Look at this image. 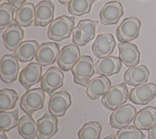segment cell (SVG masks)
<instances>
[{
    "label": "cell",
    "instance_id": "cell-2",
    "mask_svg": "<svg viewBox=\"0 0 156 139\" xmlns=\"http://www.w3.org/2000/svg\"><path fill=\"white\" fill-rule=\"evenodd\" d=\"M129 96V91L126 83L112 85L101 98V103L110 110H115L126 102Z\"/></svg>",
    "mask_w": 156,
    "mask_h": 139
},
{
    "label": "cell",
    "instance_id": "cell-13",
    "mask_svg": "<svg viewBox=\"0 0 156 139\" xmlns=\"http://www.w3.org/2000/svg\"><path fill=\"white\" fill-rule=\"evenodd\" d=\"M115 45L116 41L112 34H101L93 43L91 50L96 57L101 59L109 56L113 52Z\"/></svg>",
    "mask_w": 156,
    "mask_h": 139
},
{
    "label": "cell",
    "instance_id": "cell-31",
    "mask_svg": "<svg viewBox=\"0 0 156 139\" xmlns=\"http://www.w3.org/2000/svg\"><path fill=\"white\" fill-rule=\"evenodd\" d=\"M94 1L95 0H71L68 4V10L70 14L77 16L88 13Z\"/></svg>",
    "mask_w": 156,
    "mask_h": 139
},
{
    "label": "cell",
    "instance_id": "cell-11",
    "mask_svg": "<svg viewBox=\"0 0 156 139\" xmlns=\"http://www.w3.org/2000/svg\"><path fill=\"white\" fill-rule=\"evenodd\" d=\"M80 58L79 49L77 45L70 44L61 49L57 58L59 68L65 71L71 70Z\"/></svg>",
    "mask_w": 156,
    "mask_h": 139
},
{
    "label": "cell",
    "instance_id": "cell-17",
    "mask_svg": "<svg viewBox=\"0 0 156 139\" xmlns=\"http://www.w3.org/2000/svg\"><path fill=\"white\" fill-rule=\"evenodd\" d=\"M41 65L38 63L31 62L27 65L20 73L19 82L26 89L40 82L41 78Z\"/></svg>",
    "mask_w": 156,
    "mask_h": 139
},
{
    "label": "cell",
    "instance_id": "cell-3",
    "mask_svg": "<svg viewBox=\"0 0 156 139\" xmlns=\"http://www.w3.org/2000/svg\"><path fill=\"white\" fill-rule=\"evenodd\" d=\"M75 83L87 87L90 77L94 72L93 60L89 55H82L71 69Z\"/></svg>",
    "mask_w": 156,
    "mask_h": 139
},
{
    "label": "cell",
    "instance_id": "cell-35",
    "mask_svg": "<svg viewBox=\"0 0 156 139\" xmlns=\"http://www.w3.org/2000/svg\"><path fill=\"white\" fill-rule=\"evenodd\" d=\"M26 1V0H8V2L10 4L13 5L15 7L20 8L24 4V2Z\"/></svg>",
    "mask_w": 156,
    "mask_h": 139
},
{
    "label": "cell",
    "instance_id": "cell-25",
    "mask_svg": "<svg viewBox=\"0 0 156 139\" xmlns=\"http://www.w3.org/2000/svg\"><path fill=\"white\" fill-rule=\"evenodd\" d=\"M39 48V45L36 41L26 40L21 42L15 51L13 55L22 62L31 61L36 55Z\"/></svg>",
    "mask_w": 156,
    "mask_h": 139
},
{
    "label": "cell",
    "instance_id": "cell-26",
    "mask_svg": "<svg viewBox=\"0 0 156 139\" xmlns=\"http://www.w3.org/2000/svg\"><path fill=\"white\" fill-rule=\"evenodd\" d=\"M35 19V11L34 4L26 2L16 10L14 20L20 26L27 27L30 26Z\"/></svg>",
    "mask_w": 156,
    "mask_h": 139
},
{
    "label": "cell",
    "instance_id": "cell-14",
    "mask_svg": "<svg viewBox=\"0 0 156 139\" xmlns=\"http://www.w3.org/2000/svg\"><path fill=\"white\" fill-rule=\"evenodd\" d=\"M37 124L38 139H50L58 131V119L51 113H45Z\"/></svg>",
    "mask_w": 156,
    "mask_h": 139
},
{
    "label": "cell",
    "instance_id": "cell-34",
    "mask_svg": "<svg viewBox=\"0 0 156 139\" xmlns=\"http://www.w3.org/2000/svg\"><path fill=\"white\" fill-rule=\"evenodd\" d=\"M147 139H156V124L148 130Z\"/></svg>",
    "mask_w": 156,
    "mask_h": 139
},
{
    "label": "cell",
    "instance_id": "cell-22",
    "mask_svg": "<svg viewBox=\"0 0 156 139\" xmlns=\"http://www.w3.org/2000/svg\"><path fill=\"white\" fill-rule=\"evenodd\" d=\"M111 82L106 76H99L91 79L87 85L86 93L92 100L104 95L109 90Z\"/></svg>",
    "mask_w": 156,
    "mask_h": 139
},
{
    "label": "cell",
    "instance_id": "cell-23",
    "mask_svg": "<svg viewBox=\"0 0 156 139\" xmlns=\"http://www.w3.org/2000/svg\"><path fill=\"white\" fill-rule=\"evenodd\" d=\"M156 124V107L147 106L140 110L136 114L133 124L140 130H149Z\"/></svg>",
    "mask_w": 156,
    "mask_h": 139
},
{
    "label": "cell",
    "instance_id": "cell-20",
    "mask_svg": "<svg viewBox=\"0 0 156 139\" xmlns=\"http://www.w3.org/2000/svg\"><path fill=\"white\" fill-rule=\"evenodd\" d=\"M122 66L119 57L109 55L99 59L94 64V72L101 76H110L119 72Z\"/></svg>",
    "mask_w": 156,
    "mask_h": 139
},
{
    "label": "cell",
    "instance_id": "cell-8",
    "mask_svg": "<svg viewBox=\"0 0 156 139\" xmlns=\"http://www.w3.org/2000/svg\"><path fill=\"white\" fill-rule=\"evenodd\" d=\"M156 96V85L154 83H144L131 89L129 98L135 104L146 105Z\"/></svg>",
    "mask_w": 156,
    "mask_h": 139
},
{
    "label": "cell",
    "instance_id": "cell-37",
    "mask_svg": "<svg viewBox=\"0 0 156 139\" xmlns=\"http://www.w3.org/2000/svg\"><path fill=\"white\" fill-rule=\"evenodd\" d=\"M58 1L59 2H60L63 5H68L71 1V0H58Z\"/></svg>",
    "mask_w": 156,
    "mask_h": 139
},
{
    "label": "cell",
    "instance_id": "cell-32",
    "mask_svg": "<svg viewBox=\"0 0 156 139\" xmlns=\"http://www.w3.org/2000/svg\"><path fill=\"white\" fill-rule=\"evenodd\" d=\"M16 7L9 3H2L0 5V29L8 26L13 20Z\"/></svg>",
    "mask_w": 156,
    "mask_h": 139
},
{
    "label": "cell",
    "instance_id": "cell-30",
    "mask_svg": "<svg viewBox=\"0 0 156 139\" xmlns=\"http://www.w3.org/2000/svg\"><path fill=\"white\" fill-rule=\"evenodd\" d=\"M18 109L11 112H0V130L4 132L9 131L18 125Z\"/></svg>",
    "mask_w": 156,
    "mask_h": 139
},
{
    "label": "cell",
    "instance_id": "cell-21",
    "mask_svg": "<svg viewBox=\"0 0 156 139\" xmlns=\"http://www.w3.org/2000/svg\"><path fill=\"white\" fill-rule=\"evenodd\" d=\"M35 19L34 25L46 26L52 21L54 16V5L50 0L41 1L35 7Z\"/></svg>",
    "mask_w": 156,
    "mask_h": 139
},
{
    "label": "cell",
    "instance_id": "cell-6",
    "mask_svg": "<svg viewBox=\"0 0 156 139\" xmlns=\"http://www.w3.org/2000/svg\"><path fill=\"white\" fill-rule=\"evenodd\" d=\"M141 22L138 18H126L116 29V37L121 42H129L138 37Z\"/></svg>",
    "mask_w": 156,
    "mask_h": 139
},
{
    "label": "cell",
    "instance_id": "cell-1",
    "mask_svg": "<svg viewBox=\"0 0 156 139\" xmlns=\"http://www.w3.org/2000/svg\"><path fill=\"white\" fill-rule=\"evenodd\" d=\"M74 17L63 15L54 20L49 26L48 37L54 41H60L70 37L74 26Z\"/></svg>",
    "mask_w": 156,
    "mask_h": 139
},
{
    "label": "cell",
    "instance_id": "cell-28",
    "mask_svg": "<svg viewBox=\"0 0 156 139\" xmlns=\"http://www.w3.org/2000/svg\"><path fill=\"white\" fill-rule=\"evenodd\" d=\"M102 125L98 121L85 123L77 133L79 139H99Z\"/></svg>",
    "mask_w": 156,
    "mask_h": 139
},
{
    "label": "cell",
    "instance_id": "cell-38",
    "mask_svg": "<svg viewBox=\"0 0 156 139\" xmlns=\"http://www.w3.org/2000/svg\"><path fill=\"white\" fill-rule=\"evenodd\" d=\"M104 139H116V138L115 135L113 134H112L110 135L105 137Z\"/></svg>",
    "mask_w": 156,
    "mask_h": 139
},
{
    "label": "cell",
    "instance_id": "cell-36",
    "mask_svg": "<svg viewBox=\"0 0 156 139\" xmlns=\"http://www.w3.org/2000/svg\"><path fill=\"white\" fill-rule=\"evenodd\" d=\"M0 139H9L4 130H0Z\"/></svg>",
    "mask_w": 156,
    "mask_h": 139
},
{
    "label": "cell",
    "instance_id": "cell-15",
    "mask_svg": "<svg viewBox=\"0 0 156 139\" xmlns=\"http://www.w3.org/2000/svg\"><path fill=\"white\" fill-rule=\"evenodd\" d=\"M119 58L127 67L136 66L140 60V52L136 45L130 42H121L118 44Z\"/></svg>",
    "mask_w": 156,
    "mask_h": 139
},
{
    "label": "cell",
    "instance_id": "cell-12",
    "mask_svg": "<svg viewBox=\"0 0 156 139\" xmlns=\"http://www.w3.org/2000/svg\"><path fill=\"white\" fill-rule=\"evenodd\" d=\"M19 68L20 65L18 60L13 55H4L0 63L1 80L7 84L13 82L17 78Z\"/></svg>",
    "mask_w": 156,
    "mask_h": 139
},
{
    "label": "cell",
    "instance_id": "cell-4",
    "mask_svg": "<svg viewBox=\"0 0 156 139\" xmlns=\"http://www.w3.org/2000/svg\"><path fill=\"white\" fill-rule=\"evenodd\" d=\"M45 99L44 90L42 88H35L27 90L21 98L20 107L27 114L41 109Z\"/></svg>",
    "mask_w": 156,
    "mask_h": 139
},
{
    "label": "cell",
    "instance_id": "cell-19",
    "mask_svg": "<svg viewBox=\"0 0 156 139\" xmlns=\"http://www.w3.org/2000/svg\"><path fill=\"white\" fill-rule=\"evenodd\" d=\"M59 52V47L56 43L44 42L40 46L35 59L40 65L46 66L55 62Z\"/></svg>",
    "mask_w": 156,
    "mask_h": 139
},
{
    "label": "cell",
    "instance_id": "cell-5",
    "mask_svg": "<svg viewBox=\"0 0 156 139\" xmlns=\"http://www.w3.org/2000/svg\"><path fill=\"white\" fill-rule=\"evenodd\" d=\"M98 21L91 20H80L73 30V42L76 45L82 46L94 37L95 29Z\"/></svg>",
    "mask_w": 156,
    "mask_h": 139
},
{
    "label": "cell",
    "instance_id": "cell-10",
    "mask_svg": "<svg viewBox=\"0 0 156 139\" xmlns=\"http://www.w3.org/2000/svg\"><path fill=\"white\" fill-rule=\"evenodd\" d=\"M64 74L56 66L49 68L41 78V87L49 95L60 88L63 84Z\"/></svg>",
    "mask_w": 156,
    "mask_h": 139
},
{
    "label": "cell",
    "instance_id": "cell-7",
    "mask_svg": "<svg viewBox=\"0 0 156 139\" xmlns=\"http://www.w3.org/2000/svg\"><path fill=\"white\" fill-rule=\"evenodd\" d=\"M135 107L127 104L118 107L111 113L110 116V126L115 129H121L128 126L136 115Z\"/></svg>",
    "mask_w": 156,
    "mask_h": 139
},
{
    "label": "cell",
    "instance_id": "cell-9",
    "mask_svg": "<svg viewBox=\"0 0 156 139\" xmlns=\"http://www.w3.org/2000/svg\"><path fill=\"white\" fill-rule=\"evenodd\" d=\"M71 105L70 94L66 90H62L51 95L49 101L48 110L51 115L59 117L65 115Z\"/></svg>",
    "mask_w": 156,
    "mask_h": 139
},
{
    "label": "cell",
    "instance_id": "cell-16",
    "mask_svg": "<svg viewBox=\"0 0 156 139\" xmlns=\"http://www.w3.org/2000/svg\"><path fill=\"white\" fill-rule=\"evenodd\" d=\"M24 30L16 23H11L3 32L2 39L5 47L10 51H15L21 43Z\"/></svg>",
    "mask_w": 156,
    "mask_h": 139
},
{
    "label": "cell",
    "instance_id": "cell-33",
    "mask_svg": "<svg viewBox=\"0 0 156 139\" xmlns=\"http://www.w3.org/2000/svg\"><path fill=\"white\" fill-rule=\"evenodd\" d=\"M146 135L135 126H127L116 132V139H143Z\"/></svg>",
    "mask_w": 156,
    "mask_h": 139
},
{
    "label": "cell",
    "instance_id": "cell-18",
    "mask_svg": "<svg viewBox=\"0 0 156 139\" xmlns=\"http://www.w3.org/2000/svg\"><path fill=\"white\" fill-rule=\"evenodd\" d=\"M123 7L117 1H110L105 4L99 12L101 23L104 25L116 24L123 15Z\"/></svg>",
    "mask_w": 156,
    "mask_h": 139
},
{
    "label": "cell",
    "instance_id": "cell-24",
    "mask_svg": "<svg viewBox=\"0 0 156 139\" xmlns=\"http://www.w3.org/2000/svg\"><path fill=\"white\" fill-rule=\"evenodd\" d=\"M149 77V70L144 65L129 68L124 74V81L131 86L146 83Z\"/></svg>",
    "mask_w": 156,
    "mask_h": 139
},
{
    "label": "cell",
    "instance_id": "cell-27",
    "mask_svg": "<svg viewBox=\"0 0 156 139\" xmlns=\"http://www.w3.org/2000/svg\"><path fill=\"white\" fill-rule=\"evenodd\" d=\"M18 130L24 139H34L37 135V124L31 115L23 116L18 123Z\"/></svg>",
    "mask_w": 156,
    "mask_h": 139
},
{
    "label": "cell",
    "instance_id": "cell-29",
    "mask_svg": "<svg viewBox=\"0 0 156 139\" xmlns=\"http://www.w3.org/2000/svg\"><path fill=\"white\" fill-rule=\"evenodd\" d=\"M19 98L18 94L13 89L4 88L0 90V112L12 109Z\"/></svg>",
    "mask_w": 156,
    "mask_h": 139
}]
</instances>
